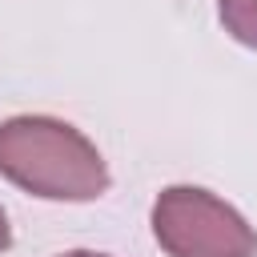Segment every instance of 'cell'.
<instances>
[{
	"label": "cell",
	"mask_w": 257,
	"mask_h": 257,
	"mask_svg": "<svg viewBox=\"0 0 257 257\" xmlns=\"http://www.w3.org/2000/svg\"><path fill=\"white\" fill-rule=\"evenodd\" d=\"M153 237L169 257H257V229L229 201L197 185L161 189Z\"/></svg>",
	"instance_id": "obj_2"
},
{
	"label": "cell",
	"mask_w": 257,
	"mask_h": 257,
	"mask_svg": "<svg viewBox=\"0 0 257 257\" xmlns=\"http://www.w3.org/2000/svg\"><path fill=\"white\" fill-rule=\"evenodd\" d=\"M12 245V229H8V217H4V209H0V253Z\"/></svg>",
	"instance_id": "obj_4"
},
{
	"label": "cell",
	"mask_w": 257,
	"mask_h": 257,
	"mask_svg": "<svg viewBox=\"0 0 257 257\" xmlns=\"http://www.w3.org/2000/svg\"><path fill=\"white\" fill-rule=\"evenodd\" d=\"M60 257H108V253H92V249H72V253H60Z\"/></svg>",
	"instance_id": "obj_5"
},
{
	"label": "cell",
	"mask_w": 257,
	"mask_h": 257,
	"mask_svg": "<svg viewBox=\"0 0 257 257\" xmlns=\"http://www.w3.org/2000/svg\"><path fill=\"white\" fill-rule=\"evenodd\" d=\"M0 177L44 201H96L108 189L96 145L56 116L0 120Z\"/></svg>",
	"instance_id": "obj_1"
},
{
	"label": "cell",
	"mask_w": 257,
	"mask_h": 257,
	"mask_svg": "<svg viewBox=\"0 0 257 257\" xmlns=\"http://www.w3.org/2000/svg\"><path fill=\"white\" fill-rule=\"evenodd\" d=\"M217 16L237 44L257 48V0H217Z\"/></svg>",
	"instance_id": "obj_3"
}]
</instances>
